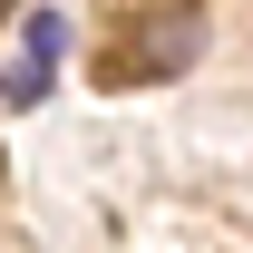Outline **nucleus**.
I'll return each instance as SVG.
<instances>
[{
    "label": "nucleus",
    "mask_w": 253,
    "mask_h": 253,
    "mask_svg": "<svg viewBox=\"0 0 253 253\" xmlns=\"http://www.w3.org/2000/svg\"><path fill=\"white\" fill-rule=\"evenodd\" d=\"M0 10H10V0H0Z\"/></svg>",
    "instance_id": "3"
},
{
    "label": "nucleus",
    "mask_w": 253,
    "mask_h": 253,
    "mask_svg": "<svg viewBox=\"0 0 253 253\" xmlns=\"http://www.w3.org/2000/svg\"><path fill=\"white\" fill-rule=\"evenodd\" d=\"M59 49H68V20H59V10H39V20H30V59L0 78V97H10V107H30V97L59 78Z\"/></svg>",
    "instance_id": "2"
},
{
    "label": "nucleus",
    "mask_w": 253,
    "mask_h": 253,
    "mask_svg": "<svg viewBox=\"0 0 253 253\" xmlns=\"http://www.w3.org/2000/svg\"><path fill=\"white\" fill-rule=\"evenodd\" d=\"M195 49H205V10H156L146 30L126 39V59L107 49V88H117V78H175Z\"/></svg>",
    "instance_id": "1"
}]
</instances>
